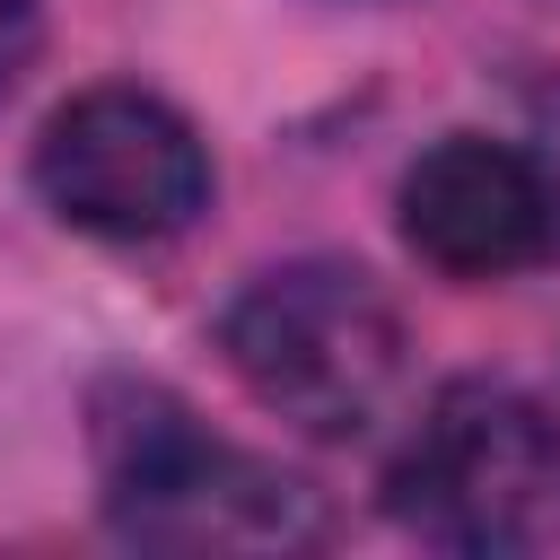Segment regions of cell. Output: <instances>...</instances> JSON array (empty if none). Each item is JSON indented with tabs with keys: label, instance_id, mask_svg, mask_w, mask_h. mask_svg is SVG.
I'll list each match as a JSON object with an SVG mask.
<instances>
[{
	"label": "cell",
	"instance_id": "6da1fadb",
	"mask_svg": "<svg viewBox=\"0 0 560 560\" xmlns=\"http://www.w3.org/2000/svg\"><path fill=\"white\" fill-rule=\"evenodd\" d=\"M105 525L140 551H306L324 542V499L289 464L219 438L166 385L105 376L88 402Z\"/></svg>",
	"mask_w": 560,
	"mask_h": 560
},
{
	"label": "cell",
	"instance_id": "5b68a950",
	"mask_svg": "<svg viewBox=\"0 0 560 560\" xmlns=\"http://www.w3.org/2000/svg\"><path fill=\"white\" fill-rule=\"evenodd\" d=\"M394 210L402 245L446 280H516L560 254V175L516 140L446 131L411 158Z\"/></svg>",
	"mask_w": 560,
	"mask_h": 560
},
{
	"label": "cell",
	"instance_id": "277c9868",
	"mask_svg": "<svg viewBox=\"0 0 560 560\" xmlns=\"http://www.w3.org/2000/svg\"><path fill=\"white\" fill-rule=\"evenodd\" d=\"M35 192L52 201V219H70L88 236L158 245L210 210V149L149 88H88L44 122Z\"/></svg>",
	"mask_w": 560,
	"mask_h": 560
},
{
	"label": "cell",
	"instance_id": "3957f363",
	"mask_svg": "<svg viewBox=\"0 0 560 560\" xmlns=\"http://www.w3.org/2000/svg\"><path fill=\"white\" fill-rule=\"evenodd\" d=\"M219 350L262 411L315 438L368 429L402 385V315L359 262H280L245 280L219 315Z\"/></svg>",
	"mask_w": 560,
	"mask_h": 560
},
{
	"label": "cell",
	"instance_id": "7a4b0ae2",
	"mask_svg": "<svg viewBox=\"0 0 560 560\" xmlns=\"http://www.w3.org/2000/svg\"><path fill=\"white\" fill-rule=\"evenodd\" d=\"M385 508L464 560L542 551L560 534V420L508 376H455L394 455Z\"/></svg>",
	"mask_w": 560,
	"mask_h": 560
}]
</instances>
